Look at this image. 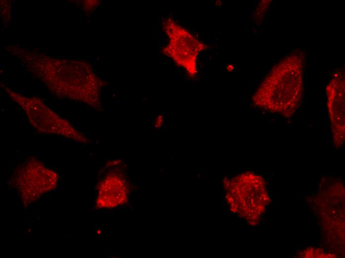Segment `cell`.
I'll return each instance as SVG.
<instances>
[{"label":"cell","instance_id":"cell-1","mask_svg":"<svg viewBox=\"0 0 345 258\" xmlns=\"http://www.w3.org/2000/svg\"><path fill=\"white\" fill-rule=\"evenodd\" d=\"M302 64L300 57L293 55L275 65L255 93L254 104L286 118L292 116L302 98Z\"/></svg>","mask_w":345,"mask_h":258},{"label":"cell","instance_id":"cell-2","mask_svg":"<svg viewBox=\"0 0 345 258\" xmlns=\"http://www.w3.org/2000/svg\"><path fill=\"white\" fill-rule=\"evenodd\" d=\"M226 190L227 201L232 211L255 225L269 201L263 178L247 172L229 180Z\"/></svg>","mask_w":345,"mask_h":258},{"label":"cell","instance_id":"cell-3","mask_svg":"<svg viewBox=\"0 0 345 258\" xmlns=\"http://www.w3.org/2000/svg\"><path fill=\"white\" fill-rule=\"evenodd\" d=\"M8 91L23 107L29 122L38 132L58 135L78 142H87V139L68 121L58 116L42 102Z\"/></svg>","mask_w":345,"mask_h":258},{"label":"cell","instance_id":"cell-4","mask_svg":"<svg viewBox=\"0 0 345 258\" xmlns=\"http://www.w3.org/2000/svg\"><path fill=\"white\" fill-rule=\"evenodd\" d=\"M57 173L35 158L29 159L17 167L11 181L26 204L36 201L45 192L54 189L57 184Z\"/></svg>","mask_w":345,"mask_h":258},{"label":"cell","instance_id":"cell-5","mask_svg":"<svg viewBox=\"0 0 345 258\" xmlns=\"http://www.w3.org/2000/svg\"><path fill=\"white\" fill-rule=\"evenodd\" d=\"M163 28L169 42L162 52L183 67L189 75L194 76L196 72L197 56L204 49V44L170 18L164 22Z\"/></svg>","mask_w":345,"mask_h":258},{"label":"cell","instance_id":"cell-6","mask_svg":"<svg viewBox=\"0 0 345 258\" xmlns=\"http://www.w3.org/2000/svg\"><path fill=\"white\" fill-rule=\"evenodd\" d=\"M327 107L333 144L340 148L345 138V78L335 76L327 86Z\"/></svg>","mask_w":345,"mask_h":258},{"label":"cell","instance_id":"cell-7","mask_svg":"<svg viewBox=\"0 0 345 258\" xmlns=\"http://www.w3.org/2000/svg\"><path fill=\"white\" fill-rule=\"evenodd\" d=\"M127 197V188L117 175H108L99 184L96 205L100 208H113L122 203Z\"/></svg>","mask_w":345,"mask_h":258}]
</instances>
